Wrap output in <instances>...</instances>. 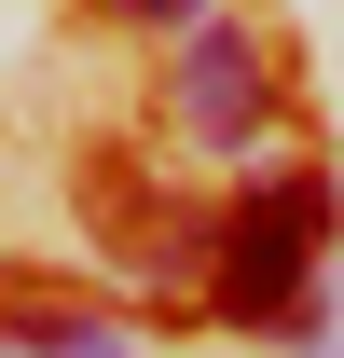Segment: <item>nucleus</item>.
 <instances>
[{
  "instance_id": "f257e3e1",
  "label": "nucleus",
  "mask_w": 344,
  "mask_h": 358,
  "mask_svg": "<svg viewBox=\"0 0 344 358\" xmlns=\"http://www.w3.org/2000/svg\"><path fill=\"white\" fill-rule=\"evenodd\" d=\"M317 234H331V179H261L248 207H220V234H207V303L234 331H303Z\"/></svg>"
},
{
  "instance_id": "f03ea898",
  "label": "nucleus",
  "mask_w": 344,
  "mask_h": 358,
  "mask_svg": "<svg viewBox=\"0 0 344 358\" xmlns=\"http://www.w3.org/2000/svg\"><path fill=\"white\" fill-rule=\"evenodd\" d=\"M179 124L207 138V152H234V138H261V110H275V83H261V55L234 42V28H193V42H179Z\"/></svg>"
},
{
  "instance_id": "7ed1b4c3",
  "label": "nucleus",
  "mask_w": 344,
  "mask_h": 358,
  "mask_svg": "<svg viewBox=\"0 0 344 358\" xmlns=\"http://www.w3.org/2000/svg\"><path fill=\"white\" fill-rule=\"evenodd\" d=\"M124 14H152V28H193V14H207V0H124Z\"/></svg>"
}]
</instances>
